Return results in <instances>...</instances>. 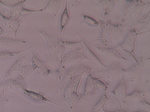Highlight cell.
Returning <instances> with one entry per match:
<instances>
[{"instance_id": "1", "label": "cell", "mask_w": 150, "mask_h": 112, "mask_svg": "<svg viewBox=\"0 0 150 112\" xmlns=\"http://www.w3.org/2000/svg\"><path fill=\"white\" fill-rule=\"evenodd\" d=\"M101 32L98 38L89 42L88 44L93 42H99L104 47H109L110 45H118L122 42L127 32V27L121 23H114L103 20L99 18Z\"/></svg>"}, {"instance_id": "2", "label": "cell", "mask_w": 150, "mask_h": 112, "mask_svg": "<svg viewBox=\"0 0 150 112\" xmlns=\"http://www.w3.org/2000/svg\"><path fill=\"white\" fill-rule=\"evenodd\" d=\"M45 40L47 46V51L48 56V60L47 62L52 71H54L61 64L59 57V48L62 39L50 34L42 30H38Z\"/></svg>"}, {"instance_id": "3", "label": "cell", "mask_w": 150, "mask_h": 112, "mask_svg": "<svg viewBox=\"0 0 150 112\" xmlns=\"http://www.w3.org/2000/svg\"><path fill=\"white\" fill-rule=\"evenodd\" d=\"M149 2L142 0L125 1V4L121 8L120 12L124 17H129L137 21L143 13L145 7Z\"/></svg>"}, {"instance_id": "4", "label": "cell", "mask_w": 150, "mask_h": 112, "mask_svg": "<svg viewBox=\"0 0 150 112\" xmlns=\"http://www.w3.org/2000/svg\"><path fill=\"white\" fill-rule=\"evenodd\" d=\"M125 71L126 69L123 68L119 61L113 60L110 65L97 73L103 74L110 81H116L125 74Z\"/></svg>"}, {"instance_id": "5", "label": "cell", "mask_w": 150, "mask_h": 112, "mask_svg": "<svg viewBox=\"0 0 150 112\" xmlns=\"http://www.w3.org/2000/svg\"><path fill=\"white\" fill-rule=\"evenodd\" d=\"M30 50L32 54V58L30 61L25 63L30 64L34 71H36L39 76L44 78L47 79L48 76H52V71L47 66V62L38 58V55L32 51V49Z\"/></svg>"}, {"instance_id": "6", "label": "cell", "mask_w": 150, "mask_h": 112, "mask_svg": "<svg viewBox=\"0 0 150 112\" xmlns=\"http://www.w3.org/2000/svg\"><path fill=\"white\" fill-rule=\"evenodd\" d=\"M150 30L147 32H141L136 28H132L127 31L126 34L122 42L118 45L114 47L116 48H120L121 49L126 50L131 53L135 52V46L136 41L139 35L143 33L149 32Z\"/></svg>"}, {"instance_id": "7", "label": "cell", "mask_w": 150, "mask_h": 112, "mask_svg": "<svg viewBox=\"0 0 150 112\" xmlns=\"http://www.w3.org/2000/svg\"><path fill=\"white\" fill-rule=\"evenodd\" d=\"M148 60H149V58L138 60L130 68L126 69L125 74L128 78L130 82L134 83L138 82L144 69L147 67Z\"/></svg>"}, {"instance_id": "8", "label": "cell", "mask_w": 150, "mask_h": 112, "mask_svg": "<svg viewBox=\"0 0 150 112\" xmlns=\"http://www.w3.org/2000/svg\"><path fill=\"white\" fill-rule=\"evenodd\" d=\"M0 18L4 22L6 36L11 38H17V33L21 24V19L17 20L7 17L0 12Z\"/></svg>"}, {"instance_id": "9", "label": "cell", "mask_w": 150, "mask_h": 112, "mask_svg": "<svg viewBox=\"0 0 150 112\" xmlns=\"http://www.w3.org/2000/svg\"><path fill=\"white\" fill-rule=\"evenodd\" d=\"M0 88L6 92L11 91L12 89H16L21 91L23 89H27V83L25 78L21 76L18 75L17 78L14 79L8 78L2 83H0Z\"/></svg>"}, {"instance_id": "10", "label": "cell", "mask_w": 150, "mask_h": 112, "mask_svg": "<svg viewBox=\"0 0 150 112\" xmlns=\"http://www.w3.org/2000/svg\"><path fill=\"white\" fill-rule=\"evenodd\" d=\"M127 91V81L125 80L124 77H122L117 86L111 92V93L116 96L120 100L123 106L125 107L127 101L126 99Z\"/></svg>"}, {"instance_id": "11", "label": "cell", "mask_w": 150, "mask_h": 112, "mask_svg": "<svg viewBox=\"0 0 150 112\" xmlns=\"http://www.w3.org/2000/svg\"><path fill=\"white\" fill-rule=\"evenodd\" d=\"M95 50H96V51L105 56L108 59L112 60L113 61H127V59L124 57L115 47L109 48L96 46L95 47Z\"/></svg>"}, {"instance_id": "12", "label": "cell", "mask_w": 150, "mask_h": 112, "mask_svg": "<svg viewBox=\"0 0 150 112\" xmlns=\"http://www.w3.org/2000/svg\"><path fill=\"white\" fill-rule=\"evenodd\" d=\"M27 1H20L13 4H8L0 0V5L7 7L10 10V15L8 17L13 19L20 20L21 13L23 8V5Z\"/></svg>"}, {"instance_id": "13", "label": "cell", "mask_w": 150, "mask_h": 112, "mask_svg": "<svg viewBox=\"0 0 150 112\" xmlns=\"http://www.w3.org/2000/svg\"><path fill=\"white\" fill-rule=\"evenodd\" d=\"M101 8L103 14L104 20H107L113 14L115 7L119 1L111 0H100L96 1Z\"/></svg>"}, {"instance_id": "14", "label": "cell", "mask_w": 150, "mask_h": 112, "mask_svg": "<svg viewBox=\"0 0 150 112\" xmlns=\"http://www.w3.org/2000/svg\"><path fill=\"white\" fill-rule=\"evenodd\" d=\"M20 92L28 97L32 99V100L37 102H48L56 105L60 106V104L55 102L50 99L47 98L42 92H38L30 90L28 89H25Z\"/></svg>"}, {"instance_id": "15", "label": "cell", "mask_w": 150, "mask_h": 112, "mask_svg": "<svg viewBox=\"0 0 150 112\" xmlns=\"http://www.w3.org/2000/svg\"><path fill=\"white\" fill-rule=\"evenodd\" d=\"M64 2V1L50 0L45 7L40 9V12H48L53 15L54 17H56L60 11L62 5Z\"/></svg>"}, {"instance_id": "16", "label": "cell", "mask_w": 150, "mask_h": 112, "mask_svg": "<svg viewBox=\"0 0 150 112\" xmlns=\"http://www.w3.org/2000/svg\"><path fill=\"white\" fill-rule=\"evenodd\" d=\"M79 36L80 38V40L81 41L82 44H83V46L84 47V48H85L84 49H85L84 52H85L87 56H88V57L90 58L91 60L94 61L99 66V67L100 68L101 70L104 69L106 68L107 66V65H106L105 64H104L102 62L101 60L99 58L98 56L93 51V50H91V49L90 48V47L89 46L88 44L85 42L83 39L79 35Z\"/></svg>"}, {"instance_id": "17", "label": "cell", "mask_w": 150, "mask_h": 112, "mask_svg": "<svg viewBox=\"0 0 150 112\" xmlns=\"http://www.w3.org/2000/svg\"><path fill=\"white\" fill-rule=\"evenodd\" d=\"M25 59V56L18 55L15 62L12 64L10 69L6 71L5 75L4 76V78L1 83L3 82L6 79H8V78H10L14 74H17L18 69L20 68L21 66H22V64Z\"/></svg>"}, {"instance_id": "18", "label": "cell", "mask_w": 150, "mask_h": 112, "mask_svg": "<svg viewBox=\"0 0 150 112\" xmlns=\"http://www.w3.org/2000/svg\"><path fill=\"white\" fill-rule=\"evenodd\" d=\"M28 43V42L23 40L11 38L6 36H0V46L2 47L3 50H7L16 45L25 44Z\"/></svg>"}, {"instance_id": "19", "label": "cell", "mask_w": 150, "mask_h": 112, "mask_svg": "<svg viewBox=\"0 0 150 112\" xmlns=\"http://www.w3.org/2000/svg\"><path fill=\"white\" fill-rule=\"evenodd\" d=\"M78 64L72 65L68 67L66 69L64 74L62 76V79L60 80V83H59L60 85V92H62L64 89V86L66 85L67 82L69 81L70 78L74 74V71L76 68Z\"/></svg>"}, {"instance_id": "20", "label": "cell", "mask_w": 150, "mask_h": 112, "mask_svg": "<svg viewBox=\"0 0 150 112\" xmlns=\"http://www.w3.org/2000/svg\"><path fill=\"white\" fill-rule=\"evenodd\" d=\"M86 60H91L86 55L83 50H82L76 53L71 58H70V60L68 61V62H67L65 64H64V66H65L66 68H67L69 66L81 63L82 61H86Z\"/></svg>"}, {"instance_id": "21", "label": "cell", "mask_w": 150, "mask_h": 112, "mask_svg": "<svg viewBox=\"0 0 150 112\" xmlns=\"http://www.w3.org/2000/svg\"><path fill=\"white\" fill-rule=\"evenodd\" d=\"M70 19V15L69 13L68 8V2L65 1V7L62 12L60 20V26H59V35L62 36L64 29L67 26V24L69 22Z\"/></svg>"}, {"instance_id": "22", "label": "cell", "mask_w": 150, "mask_h": 112, "mask_svg": "<svg viewBox=\"0 0 150 112\" xmlns=\"http://www.w3.org/2000/svg\"><path fill=\"white\" fill-rule=\"evenodd\" d=\"M107 96L106 91H103L102 95L101 96L98 101L92 107L90 112H100L102 111L104 108L105 104L108 101L111 100Z\"/></svg>"}, {"instance_id": "23", "label": "cell", "mask_w": 150, "mask_h": 112, "mask_svg": "<svg viewBox=\"0 0 150 112\" xmlns=\"http://www.w3.org/2000/svg\"><path fill=\"white\" fill-rule=\"evenodd\" d=\"M147 93L146 91L141 90L138 88H135L132 92L127 94L126 99L127 101H131L137 103L145 98Z\"/></svg>"}, {"instance_id": "24", "label": "cell", "mask_w": 150, "mask_h": 112, "mask_svg": "<svg viewBox=\"0 0 150 112\" xmlns=\"http://www.w3.org/2000/svg\"><path fill=\"white\" fill-rule=\"evenodd\" d=\"M92 68L89 66H86L82 63L78 64L76 68L74 71V74L80 76L82 78L88 77L89 76L92 75L91 70Z\"/></svg>"}, {"instance_id": "25", "label": "cell", "mask_w": 150, "mask_h": 112, "mask_svg": "<svg viewBox=\"0 0 150 112\" xmlns=\"http://www.w3.org/2000/svg\"><path fill=\"white\" fill-rule=\"evenodd\" d=\"M33 47V46H32L29 47L28 48L22 50L21 51H9L7 50H2V51H0V60L6 59L8 58H12V57H16L18 56L21 53H23L28 50H30Z\"/></svg>"}, {"instance_id": "26", "label": "cell", "mask_w": 150, "mask_h": 112, "mask_svg": "<svg viewBox=\"0 0 150 112\" xmlns=\"http://www.w3.org/2000/svg\"><path fill=\"white\" fill-rule=\"evenodd\" d=\"M80 95L79 94L72 93L69 97L64 99L62 103H64L70 109H74L76 106L79 102Z\"/></svg>"}, {"instance_id": "27", "label": "cell", "mask_w": 150, "mask_h": 112, "mask_svg": "<svg viewBox=\"0 0 150 112\" xmlns=\"http://www.w3.org/2000/svg\"><path fill=\"white\" fill-rule=\"evenodd\" d=\"M34 72L32 65L29 63H25V65L21 66L17 73L18 75L21 76L25 79L28 78Z\"/></svg>"}, {"instance_id": "28", "label": "cell", "mask_w": 150, "mask_h": 112, "mask_svg": "<svg viewBox=\"0 0 150 112\" xmlns=\"http://www.w3.org/2000/svg\"><path fill=\"white\" fill-rule=\"evenodd\" d=\"M82 45H83L81 44L74 49L65 52V53L64 54V56H63V58H62V64H63V65L65 64L67 62H68V61L70 60V58H71L73 56H74L79 52L83 50L84 47Z\"/></svg>"}, {"instance_id": "29", "label": "cell", "mask_w": 150, "mask_h": 112, "mask_svg": "<svg viewBox=\"0 0 150 112\" xmlns=\"http://www.w3.org/2000/svg\"><path fill=\"white\" fill-rule=\"evenodd\" d=\"M96 90L94 84V77L92 75L87 77L83 92H94L96 91Z\"/></svg>"}, {"instance_id": "30", "label": "cell", "mask_w": 150, "mask_h": 112, "mask_svg": "<svg viewBox=\"0 0 150 112\" xmlns=\"http://www.w3.org/2000/svg\"><path fill=\"white\" fill-rule=\"evenodd\" d=\"M96 91L94 92H83L80 95L77 106L82 105L89 102L96 94Z\"/></svg>"}, {"instance_id": "31", "label": "cell", "mask_w": 150, "mask_h": 112, "mask_svg": "<svg viewBox=\"0 0 150 112\" xmlns=\"http://www.w3.org/2000/svg\"><path fill=\"white\" fill-rule=\"evenodd\" d=\"M73 76L70 78L69 81L67 82L66 85L64 86V89H63V95L62 97L64 99H66L67 98L69 97V96L73 92V86L72 83V79Z\"/></svg>"}, {"instance_id": "32", "label": "cell", "mask_w": 150, "mask_h": 112, "mask_svg": "<svg viewBox=\"0 0 150 112\" xmlns=\"http://www.w3.org/2000/svg\"><path fill=\"white\" fill-rule=\"evenodd\" d=\"M67 69V68H66L65 66H64L63 64H61L58 68H57L54 71H52V76L58 80L59 83H60L62 74Z\"/></svg>"}, {"instance_id": "33", "label": "cell", "mask_w": 150, "mask_h": 112, "mask_svg": "<svg viewBox=\"0 0 150 112\" xmlns=\"http://www.w3.org/2000/svg\"><path fill=\"white\" fill-rule=\"evenodd\" d=\"M10 102L11 100L6 97L5 92L3 90L0 95V112H5L6 106Z\"/></svg>"}, {"instance_id": "34", "label": "cell", "mask_w": 150, "mask_h": 112, "mask_svg": "<svg viewBox=\"0 0 150 112\" xmlns=\"http://www.w3.org/2000/svg\"><path fill=\"white\" fill-rule=\"evenodd\" d=\"M101 78H97L94 77V84H95V88L98 90H101L102 91H106L108 89V86L106 83H104L103 81L101 80Z\"/></svg>"}, {"instance_id": "35", "label": "cell", "mask_w": 150, "mask_h": 112, "mask_svg": "<svg viewBox=\"0 0 150 112\" xmlns=\"http://www.w3.org/2000/svg\"><path fill=\"white\" fill-rule=\"evenodd\" d=\"M81 79L82 78L80 76H77L76 74H74L73 76V78L72 79V83L73 86V92L72 93L78 94V89H79V85L80 84Z\"/></svg>"}, {"instance_id": "36", "label": "cell", "mask_w": 150, "mask_h": 112, "mask_svg": "<svg viewBox=\"0 0 150 112\" xmlns=\"http://www.w3.org/2000/svg\"><path fill=\"white\" fill-rule=\"evenodd\" d=\"M81 18L85 20L87 23H88L89 24L92 26H95V27H99V22L98 20H97L96 19L93 18V17H90L88 15H85V14H81Z\"/></svg>"}, {"instance_id": "37", "label": "cell", "mask_w": 150, "mask_h": 112, "mask_svg": "<svg viewBox=\"0 0 150 112\" xmlns=\"http://www.w3.org/2000/svg\"><path fill=\"white\" fill-rule=\"evenodd\" d=\"M136 104L139 107L141 108L142 110L150 112V103L148 102L146 100L145 98L142 99L140 101H139L138 102L136 103Z\"/></svg>"}, {"instance_id": "38", "label": "cell", "mask_w": 150, "mask_h": 112, "mask_svg": "<svg viewBox=\"0 0 150 112\" xmlns=\"http://www.w3.org/2000/svg\"><path fill=\"white\" fill-rule=\"evenodd\" d=\"M121 50L124 52V53H125L126 55L128 57V58L130 60L133 61L135 63H136V62L138 61L139 60L137 59V58H136L135 56L133 54L131 53V52L129 51L123 49H122Z\"/></svg>"}, {"instance_id": "39", "label": "cell", "mask_w": 150, "mask_h": 112, "mask_svg": "<svg viewBox=\"0 0 150 112\" xmlns=\"http://www.w3.org/2000/svg\"><path fill=\"white\" fill-rule=\"evenodd\" d=\"M67 2L70 4V8H76L82 4V1H68Z\"/></svg>"}, {"instance_id": "40", "label": "cell", "mask_w": 150, "mask_h": 112, "mask_svg": "<svg viewBox=\"0 0 150 112\" xmlns=\"http://www.w3.org/2000/svg\"><path fill=\"white\" fill-rule=\"evenodd\" d=\"M130 111L129 110H124V109L121 108V109H117V110L114 111H107L103 109L102 111L103 112H130Z\"/></svg>"}, {"instance_id": "41", "label": "cell", "mask_w": 150, "mask_h": 112, "mask_svg": "<svg viewBox=\"0 0 150 112\" xmlns=\"http://www.w3.org/2000/svg\"><path fill=\"white\" fill-rule=\"evenodd\" d=\"M5 34H6L5 31L3 29L1 26L0 25V36H4V35Z\"/></svg>"}, {"instance_id": "42", "label": "cell", "mask_w": 150, "mask_h": 112, "mask_svg": "<svg viewBox=\"0 0 150 112\" xmlns=\"http://www.w3.org/2000/svg\"><path fill=\"white\" fill-rule=\"evenodd\" d=\"M130 112H150L147 111L143 110H140L138 111H130Z\"/></svg>"}]
</instances>
